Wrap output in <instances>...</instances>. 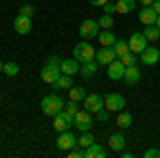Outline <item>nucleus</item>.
<instances>
[{
  "mask_svg": "<svg viewBox=\"0 0 160 158\" xmlns=\"http://www.w3.org/2000/svg\"><path fill=\"white\" fill-rule=\"evenodd\" d=\"M41 109H43V113H45V115L53 118V115H58V113L64 109V100H62L58 94H49V96L43 98V103H41Z\"/></svg>",
  "mask_w": 160,
  "mask_h": 158,
  "instance_id": "f257e3e1",
  "label": "nucleus"
},
{
  "mask_svg": "<svg viewBox=\"0 0 160 158\" xmlns=\"http://www.w3.org/2000/svg\"><path fill=\"white\" fill-rule=\"evenodd\" d=\"M73 58L77 62H90V60H94L96 58V49L92 47L88 41H81V43H77L75 45V49H73Z\"/></svg>",
  "mask_w": 160,
  "mask_h": 158,
  "instance_id": "f03ea898",
  "label": "nucleus"
},
{
  "mask_svg": "<svg viewBox=\"0 0 160 158\" xmlns=\"http://www.w3.org/2000/svg\"><path fill=\"white\" fill-rule=\"evenodd\" d=\"M71 126H75V118L68 115L64 109H62L58 115H53V128H56V133H64V130H68Z\"/></svg>",
  "mask_w": 160,
  "mask_h": 158,
  "instance_id": "7ed1b4c3",
  "label": "nucleus"
},
{
  "mask_svg": "<svg viewBox=\"0 0 160 158\" xmlns=\"http://www.w3.org/2000/svg\"><path fill=\"white\" fill-rule=\"evenodd\" d=\"M75 128H79L81 133H86L92 128V111L88 109H81L75 113Z\"/></svg>",
  "mask_w": 160,
  "mask_h": 158,
  "instance_id": "20e7f679",
  "label": "nucleus"
},
{
  "mask_svg": "<svg viewBox=\"0 0 160 158\" xmlns=\"http://www.w3.org/2000/svg\"><path fill=\"white\" fill-rule=\"evenodd\" d=\"M105 98V109L109 111H122L124 107H126V100H124L122 94H118V92H111V94H107Z\"/></svg>",
  "mask_w": 160,
  "mask_h": 158,
  "instance_id": "39448f33",
  "label": "nucleus"
},
{
  "mask_svg": "<svg viewBox=\"0 0 160 158\" xmlns=\"http://www.w3.org/2000/svg\"><path fill=\"white\" fill-rule=\"evenodd\" d=\"M98 32H100V26L94 19H83L81 26H79V34L83 38H94V37H98Z\"/></svg>",
  "mask_w": 160,
  "mask_h": 158,
  "instance_id": "423d86ee",
  "label": "nucleus"
},
{
  "mask_svg": "<svg viewBox=\"0 0 160 158\" xmlns=\"http://www.w3.org/2000/svg\"><path fill=\"white\" fill-rule=\"evenodd\" d=\"M124 73H126V66H124V62L120 58H115L113 62L107 64V75H109V79H113V81L124 79Z\"/></svg>",
  "mask_w": 160,
  "mask_h": 158,
  "instance_id": "0eeeda50",
  "label": "nucleus"
},
{
  "mask_svg": "<svg viewBox=\"0 0 160 158\" xmlns=\"http://www.w3.org/2000/svg\"><path fill=\"white\" fill-rule=\"evenodd\" d=\"M62 75V71H60V66H56V64H45L43 66V71H41V79L45 81V84H56V79Z\"/></svg>",
  "mask_w": 160,
  "mask_h": 158,
  "instance_id": "6e6552de",
  "label": "nucleus"
},
{
  "mask_svg": "<svg viewBox=\"0 0 160 158\" xmlns=\"http://www.w3.org/2000/svg\"><path fill=\"white\" fill-rule=\"evenodd\" d=\"M128 47H130V51H135L137 56H139L143 49L148 47V38H145V34H143V32H135L132 37L128 38Z\"/></svg>",
  "mask_w": 160,
  "mask_h": 158,
  "instance_id": "1a4fd4ad",
  "label": "nucleus"
},
{
  "mask_svg": "<svg viewBox=\"0 0 160 158\" xmlns=\"http://www.w3.org/2000/svg\"><path fill=\"white\" fill-rule=\"evenodd\" d=\"M139 60L143 62L145 66H154V64L160 60V49H156V47H145L141 54H139Z\"/></svg>",
  "mask_w": 160,
  "mask_h": 158,
  "instance_id": "9d476101",
  "label": "nucleus"
},
{
  "mask_svg": "<svg viewBox=\"0 0 160 158\" xmlns=\"http://www.w3.org/2000/svg\"><path fill=\"white\" fill-rule=\"evenodd\" d=\"M56 145H58V150L66 152V150H71V147L77 145V139H75V135L71 133V130H64V133L58 135V141H56Z\"/></svg>",
  "mask_w": 160,
  "mask_h": 158,
  "instance_id": "9b49d317",
  "label": "nucleus"
},
{
  "mask_svg": "<svg viewBox=\"0 0 160 158\" xmlns=\"http://www.w3.org/2000/svg\"><path fill=\"white\" fill-rule=\"evenodd\" d=\"M83 105H86L88 111H92V113H96L105 107V98L100 96V94H86L83 98Z\"/></svg>",
  "mask_w": 160,
  "mask_h": 158,
  "instance_id": "f8f14e48",
  "label": "nucleus"
},
{
  "mask_svg": "<svg viewBox=\"0 0 160 158\" xmlns=\"http://www.w3.org/2000/svg\"><path fill=\"white\" fill-rule=\"evenodd\" d=\"M115 58H118V56H115V51H113V45H102V49L96 51V62H98V64H105V66H107L109 62H113Z\"/></svg>",
  "mask_w": 160,
  "mask_h": 158,
  "instance_id": "ddd939ff",
  "label": "nucleus"
},
{
  "mask_svg": "<svg viewBox=\"0 0 160 158\" xmlns=\"http://www.w3.org/2000/svg\"><path fill=\"white\" fill-rule=\"evenodd\" d=\"M13 28H15V32H17V34H28V32L32 30V22H30V17L17 15V17H15V22H13Z\"/></svg>",
  "mask_w": 160,
  "mask_h": 158,
  "instance_id": "4468645a",
  "label": "nucleus"
},
{
  "mask_svg": "<svg viewBox=\"0 0 160 158\" xmlns=\"http://www.w3.org/2000/svg\"><path fill=\"white\" fill-rule=\"evenodd\" d=\"M156 17H158V13L154 11L152 7H143L139 11V19H141V24H145V26H154L156 24Z\"/></svg>",
  "mask_w": 160,
  "mask_h": 158,
  "instance_id": "2eb2a0df",
  "label": "nucleus"
},
{
  "mask_svg": "<svg viewBox=\"0 0 160 158\" xmlns=\"http://www.w3.org/2000/svg\"><path fill=\"white\" fill-rule=\"evenodd\" d=\"M60 71L64 75H71V77H73V75L79 71V62L75 60V58H66V60L60 62Z\"/></svg>",
  "mask_w": 160,
  "mask_h": 158,
  "instance_id": "dca6fc26",
  "label": "nucleus"
},
{
  "mask_svg": "<svg viewBox=\"0 0 160 158\" xmlns=\"http://www.w3.org/2000/svg\"><path fill=\"white\" fill-rule=\"evenodd\" d=\"M124 145H126V139H124L122 133L109 135V150H113V152H122Z\"/></svg>",
  "mask_w": 160,
  "mask_h": 158,
  "instance_id": "f3484780",
  "label": "nucleus"
},
{
  "mask_svg": "<svg viewBox=\"0 0 160 158\" xmlns=\"http://www.w3.org/2000/svg\"><path fill=\"white\" fill-rule=\"evenodd\" d=\"M139 79H141V71L137 69V64H135V66H126L124 81H126L128 85H135V84H139Z\"/></svg>",
  "mask_w": 160,
  "mask_h": 158,
  "instance_id": "a211bd4d",
  "label": "nucleus"
},
{
  "mask_svg": "<svg viewBox=\"0 0 160 158\" xmlns=\"http://www.w3.org/2000/svg\"><path fill=\"white\" fill-rule=\"evenodd\" d=\"M98 62L96 60H90V62H83V66L79 69L81 71V77H86V79H92L94 75H96V71H98Z\"/></svg>",
  "mask_w": 160,
  "mask_h": 158,
  "instance_id": "6ab92c4d",
  "label": "nucleus"
},
{
  "mask_svg": "<svg viewBox=\"0 0 160 158\" xmlns=\"http://www.w3.org/2000/svg\"><path fill=\"white\" fill-rule=\"evenodd\" d=\"M105 156H107V150L102 145H98L96 141L90 147H86V158H105Z\"/></svg>",
  "mask_w": 160,
  "mask_h": 158,
  "instance_id": "aec40b11",
  "label": "nucleus"
},
{
  "mask_svg": "<svg viewBox=\"0 0 160 158\" xmlns=\"http://www.w3.org/2000/svg\"><path fill=\"white\" fill-rule=\"evenodd\" d=\"M71 85H73V77H71V75H64V73H62L60 77L56 79L53 88H56V90H71Z\"/></svg>",
  "mask_w": 160,
  "mask_h": 158,
  "instance_id": "412c9836",
  "label": "nucleus"
},
{
  "mask_svg": "<svg viewBox=\"0 0 160 158\" xmlns=\"http://www.w3.org/2000/svg\"><path fill=\"white\" fill-rule=\"evenodd\" d=\"M115 9H118V13H122V15L132 13V11H135V0H118Z\"/></svg>",
  "mask_w": 160,
  "mask_h": 158,
  "instance_id": "4be33fe9",
  "label": "nucleus"
},
{
  "mask_svg": "<svg viewBox=\"0 0 160 158\" xmlns=\"http://www.w3.org/2000/svg\"><path fill=\"white\" fill-rule=\"evenodd\" d=\"M68 98H71V100H75V103H77V100H83V98H86V90H83L81 85H71Z\"/></svg>",
  "mask_w": 160,
  "mask_h": 158,
  "instance_id": "5701e85b",
  "label": "nucleus"
},
{
  "mask_svg": "<svg viewBox=\"0 0 160 158\" xmlns=\"http://www.w3.org/2000/svg\"><path fill=\"white\" fill-rule=\"evenodd\" d=\"M98 41H100V45H113L118 38H115V34L111 30H102V32H98Z\"/></svg>",
  "mask_w": 160,
  "mask_h": 158,
  "instance_id": "b1692460",
  "label": "nucleus"
},
{
  "mask_svg": "<svg viewBox=\"0 0 160 158\" xmlns=\"http://www.w3.org/2000/svg\"><path fill=\"white\" fill-rule=\"evenodd\" d=\"M132 124V115L128 113V111H120V115H118V126L120 128H128Z\"/></svg>",
  "mask_w": 160,
  "mask_h": 158,
  "instance_id": "393cba45",
  "label": "nucleus"
},
{
  "mask_svg": "<svg viewBox=\"0 0 160 158\" xmlns=\"http://www.w3.org/2000/svg\"><path fill=\"white\" fill-rule=\"evenodd\" d=\"M92 143H94V135L90 133V130H86V133L77 139V145H79V147H90Z\"/></svg>",
  "mask_w": 160,
  "mask_h": 158,
  "instance_id": "a878e982",
  "label": "nucleus"
},
{
  "mask_svg": "<svg viewBox=\"0 0 160 158\" xmlns=\"http://www.w3.org/2000/svg\"><path fill=\"white\" fill-rule=\"evenodd\" d=\"M143 34H145L148 41H158L160 38V30H158V26H145Z\"/></svg>",
  "mask_w": 160,
  "mask_h": 158,
  "instance_id": "bb28decb",
  "label": "nucleus"
},
{
  "mask_svg": "<svg viewBox=\"0 0 160 158\" xmlns=\"http://www.w3.org/2000/svg\"><path fill=\"white\" fill-rule=\"evenodd\" d=\"M2 73L9 75V77H15V75H19V66H17V62H4V66H2Z\"/></svg>",
  "mask_w": 160,
  "mask_h": 158,
  "instance_id": "cd10ccee",
  "label": "nucleus"
},
{
  "mask_svg": "<svg viewBox=\"0 0 160 158\" xmlns=\"http://www.w3.org/2000/svg\"><path fill=\"white\" fill-rule=\"evenodd\" d=\"M113 51H115V56H118V58H120V56H124L126 51H130L128 41H115V43H113Z\"/></svg>",
  "mask_w": 160,
  "mask_h": 158,
  "instance_id": "c85d7f7f",
  "label": "nucleus"
},
{
  "mask_svg": "<svg viewBox=\"0 0 160 158\" xmlns=\"http://www.w3.org/2000/svg\"><path fill=\"white\" fill-rule=\"evenodd\" d=\"M120 60L124 62V66H135L137 62H139V58H137L135 51H126L124 56H120Z\"/></svg>",
  "mask_w": 160,
  "mask_h": 158,
  "instance_id": "c756f323",
  "label": "nucleus"
},
{
  "mask_svg": "<svg viewBox=\"0 0 160 158\" xmlns=\"http://www.w3.org/2000/svg\"><path fill=\"white\" fill-rule=\"evenodd\" d=\"M98 26L102 28V30H111V28H113V17L105 13V15H102V17L98 19Z\"/></svg>",
  "mask_w": 160,
  "mask_h": 158,
  "instance_id": "7c9ffc66",
  "label": "nucleus"
},
{
  "mask_svg": "<svg viewBox=\"0 0 160 158\" xmlns=\"http://www.w3.org/2000/svg\"><path fill=\"white\" fill-rule=\"evenodd\" d=\"M19 15H24V17H30V19H32V15H34V7H32V4H24V7H19Z\"/></svg>",
  "mask_w": 160,
  "mask_h": 158,
  "instance_id": "2f4dec72",
  "label": "nucleus"
},
{
  "mask_svg": "<svg viewBox=\"0 0 160 158\" xmlns=\"http://www.w3.org/2000/svg\"><path fill=\"white\" fill-rule=\"evenodd\" d=\"M64 109H66V113H68V115H73V118H75V113L79 111V107H77V103H75V100H71V103H68Z\"/></svg>",
  "mask_w": 160,
  "mask_h": 158,
  "instance_id": "473e14b6",
  "label": "nucleus"
},
{
  "mask_svg": "<svg viewBox=\"0 0 160 158\" xmlns=\"http://www.w3.org/2000/svg\"><path fill=\"white\" fill-rule=\"evenodd\" d=\"M109 113H111L109 109H105V107H102L100 111H96V118H98L100 122H107V120H109Z\"/></svg>",
  "mask_w": 160,
  "mask_h": 158,
  "instance_id": "72a5a7b5",
  "label": "nucleus"
},
{
  "mask_svg": "<svg viewBox=\"0 0 160 158\" xmlns=\"http://www.w3.org/2000/svg\"><path fill=\"white\" fill-rule=\"evenodd\" d=\"M68 156L71 158H86V150H73Z\"/></svg>",
  "mask_w": 160,
  "mask_h": 158,
  "instance_id": "f704fd0d",
  "label": "nucleus"
},
{
  "mask_svg": "<svg viewBox=\"0 0 160 158\" xmlns=\"http://www.w3.org/2000/svg\"><path fill=\"white\" fill-rule=\"evenodd\" d=\"M102 9H105V13H107V15H113V13H118V9H115V4H111V2H107V4H105Z\"/></svg>",
  "mask_w": 160,
  "mask_h": 158,
  "instance_id": "c9c22d12",
  "label": "nucleus"
},
{
  "mask_svg": "<svg viewBox=\"0 0 160 158\" xmlns=\"http://www.w3.org/2000/svg\"><path fill=\"white\" fill-rule=\"evenodd\" d=\"M143 156L145 158H160V150H148Z\"/></svg>",
  "mask_w": 160,
  "mask_h": 158,
  "instance_id": "e433bc0d",
  "label": "nucleus"
},
{
  "mask_svg": "<svg viewBox=\"0 0 160 158\" xmlns=\"http://www.w3.org/2000/svg\"><path fill=\"white\" fill-rule=\"evenodd\" d=\"M60 58H58V56H49V58H47V64H56V66H60Z\"/></svg>",
  "mask_w": 160,
  "mask_h": 158,
  "instance_id": "4c0bfd02",
  "label": "nucleus"
},
{
  "mask_svg": "<svg viewBox=\"0 0 160 158\" xmlns=\"http://www.w3.org/2000/svg\"><path fill=\"white\" fill-rule=\"evenodd\" d=\"M152 9H154V11L160 15V0H154V2H152Z\"/></svg>",
  "mask_w": 160,
  "mask_h": 158,
  "instance_id": "58836bf2",
  "label": "nucleus"
},
{
  "mask_svg": "<svg viewBox=\"0 0 160 158\" xmlns=\"http://www.w3.org/2000/svg\"><path fill=\"white\" fill-rule=\"evenodd\" d=\"M120 154H122V158H132V156H135L132 152H124V150H122V152H120Z\"/></svg>",
  "mask_w": 160,
  "mask_h": 158,
  "instance_id": "ea45409f",
  "label": "nucleus"
},
{
  "mask_svg": "<svg viewBox=\"0 0 160 158\" xmlns=\"http://www.w3.org/2000/svg\"><path fill=\"white\" fill-rule=\"evenodd\" d=\"M107 2H109V0H96V7H105Z\"/></svg>",
  "mask_w": 160,
  "mask_h": 158,
  "instance_id": "a19ab883",
  "label": "nucleus"
},
{
  "mask_svg": "<svg viewBox=\"0 0 160 158\" xmlns=\"http://www.w3.org/2000/svg\"><path fill=\"white\" fill-rule=\"evenodd\" d=\"M139 2H141V4H143V7H149V4H152V2H154V0H139Z\"/></svg>",
  "mask_w": 160,
  "mask_h": 158,
  "instance_id": "79ce46f5",
  "label": "nucleus"
},
{
  "mask_svg": "<svg viewBox=\"0 0 160 158\" xmlns=\"http://www.w3.org/2000/svg\"><path fill=\"white\" fill-rule=\"evenodd\" d=\"M154 26H158V30H160V15L156 17V24H154Z\"/></svg>",
  "mask_w": 160,
  "mask_h": 158,
  "instance_id": "37998d69",
  "label": "nucleus"
},
{
  "mask_svg": "<svg viewBox=\"0 0 160 158\" xmlns=\"http://www.w3.org/2000/svg\"><path fill=\"white\" fill-rule=\"evenodd\" d=\"M2 66H4V62H0V73H2Z\"/></svg>",
  "mask_w": 160,
  "mask_h": 158,
  "instance_id": "c03bdc74",
  "label": "nucleus"
},
{
  "mask_svg": "<svg viewBox=\"0 0 160 158\" xmlns=\"http://www.w3.org/2000/svg\"><path fill=\"white\" fill-rule=\"evenodd\" d=\"M90 2H92V4H96V0H90Z\"/></svg>",
  "mask_w": 160,
  "mask_h": 158,
  "instance_id": "a18cd8bd",
  "label": "nucleus"
}]
</instances>
